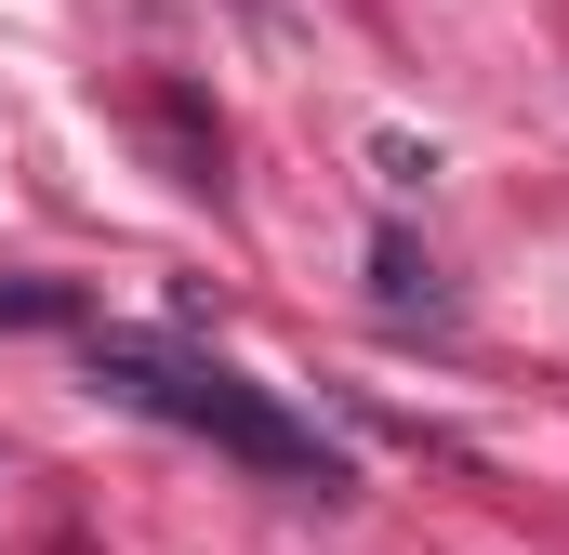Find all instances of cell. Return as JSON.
<instances>
[{
  "label": "cell",
  "instance_id": "6da1fadb",
  "mask_svg": "<svg viewBox=\"0 0 569 555\" xmlns=\"http://www.w3.org/2000/svg\"><path fill=\"white\" fill-rule=\"evenodd\" d=\"M93 384L120 397V411H159L186 423V436H212V450H239L252 476H291V490H345V463H331V436L318 423H291L252 371H226V357H146V344H107L93 357Z\"/></svg>",
  "mask_w": 569,
  "mask_h": 555
}]
</instances>
